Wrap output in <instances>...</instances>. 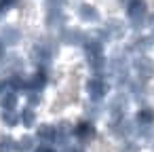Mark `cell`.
<instances>
[{
  "mask_svg": "<svg viewBox=\"0 0 154 152\" xmlns=\"http://www.w3.org/2000/svg\"><path fill=\"white\" fill-rule=\"evenodd\" d=\"M34 152H55L51 146H40V148H34Z\"/></svg>",
  "mask_w": 154,
  "mask_h": 152,
  "instance_id": "cell-10",
  "label": "cell"
},
{
  "mask_svg": "<svg viewBox=\"0 0 154 152\" xmlns=\"http://www.w3.org/2000/svg\"><path fill=\"white\" fill-rule=\"evenodd\" d=\"M15 150V141L11 135H0V152H13Z\"/></svg>",
  "mask_w": 154,
  "mask_h": 152,
  "instance_id": "cell-5",
  "label": "cell"
},
{
  "mask_svg": "<svg viewBox=\"0 0 154 152\" xmlns=\"http://www.w3.org/2000/svg\"><path fill=\"white\" fill-rule=\"evenodd\" d=\"M139 118H141L143 123H150V120L154 118V114H152V112H141V114H139Z\"/></svg>",
  "mask_w": 154,
  "mask_h": 152,
  "instance_id": "cell-9",
  "label": "cell"
},
{
  "mask_svg": "<svg viewBox=\"0 0 154 152\" xmlns=\"http://www.w3.org/2000/svg\"><path fill=\"white\" fill-rule=\"evenodd\" d=\"M0 55H2V47H0Z\"/></svg>",
  "mask_w": 154,
  "mask_h": 152,
  "instance_id": "cell-12",
  "label": "cell"
},
{
  "mask_svg": "<svg viewBox=\"0 0 154 152\" xmlns=\"http://www.w3.org/2000/svg\"><path fill=\"white\" fill-rule=\"evenodd\" d=\"M17 152H34V137L32 135H23L19 141H15Z\"/></svg>",
  "mask_w": 154,
  "mask_h": 152,
  "instance_id": "cell-3",
  "label": "cell"
},
{
  "mask_svg": "<svg viewBox=\"0 0 154 152\" xmlns=\"http://www.w3.org/2000/svg\"><path fill=\"white\" fill-rule=\"evenodd\" d=\"M15 101H17V97H15L13 93H11V95H5V97H2V108H5V110H13Z\"/></svg>",
  "mask_w": 154,
  "mask_h": 152,
  "instance_id": "cell-8",
  "label": "cell"
},
{
  "mask_svg": "<svg viewBox=\"0 0 154 152\" xmlns=\"http://www.w3.org/2000/svg\"><path fill=\"white\" fill-rule=\"evenodd\" d=\"M66 152H82L80 148H72V150H66Z\"/></svg>",
  "mask_w": 154,
  "mask_h": 152,
  "instance_id": "cell-11",
  "label": "cell"
},
{
  "mask_svg": "<svg viewBox=\"0 0 154 152\" xmlns=\"http://www.w3.org/2000/svg\"><path fill=\"white\" fill-rule=\"evenodd\" d=\"M2 120H5V125H9V127H15V125L19 123V114H17L15 110H5V112H2Z\"/></svg>",
  "mask_w": 154,
  "mask_h": 152,
  "instance_id": "cell-6",
  "label": "cell"
},
{
  "mask_svg": "<svg viewBox=\"0 0 154 152\" xmlns=\"http://www.w3.org/2000/svg\"><path fill=\"white\" fill-rule=\"evenodd\" d=\"M21 118H23V125H28V127H32L34 125V120H36V114L28 108V110H23V114H21Z\"/></svg>",
  "mask_w": 154,
  "mask_h": 152,
  "instance_id": "cell-7",
  "label": "cell"
},
{
  "mask_svg": "<svg viewBox=\"0 0 154 152\" xmlns=\"http://www.w3.org/2000/svg\"><path fill=\"white\" fill-rule=\"evenodd\" d=\"M36 137H38L40 141H55V137H57V129L51 127V125H40Z\"/></svg>",
  "mask_w": 154,
  "mask_h": 152,
  "instance_id": "cell-1",
  "label": "cell"
},
{
  "mask_svg": "<svg viewBox=\"0 0 154 152\" xmlns=\"http://www.w3.org/2000/svg\"><path fill=\"white\" fill-rule=\"evenodd\" d=\"M91 135H93V129H91L89 123H80V125L76 127V137H78V139L85 141V139H89Z\"/></svg>",
  "mask_w": 154,
  "mask_h": 152,
  "instance_id": "cell-4",
  "label": "cell"
},
{
  "mask_svg": "<svg viewBox=\"0 0 154 152\" xmlns=\"http://www.w3.org/2000/svg\"><path fill=\"white\" fill-rule=\"evenodd\" d=\"M87 91H89V95H91V97H101V95L106 93V85H103L99 78H95V80H91V82H89Z\"/></svg>",
  "mask_w": 154,
  "mask_h": 152,
  "instance_id": "cell-2",
  "label": "cell"
}]
</instances>
